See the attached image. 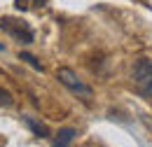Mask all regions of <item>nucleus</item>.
Wrapping results in <instances>:
<instances>
[{"instance_id": "nucleus-1", "label": "nucleus", "mask_w": 152, "mask_h": 147, "mask_svg": "<svg viewBox=\"0 0 152 147\" xmlns=\"http://www.w3.org/2000/svg\"><path fill=\"white\" fill-rule=\"evenodd\" d=\"M0 31H5L10 37H14L21 44H31V42L35 40L31 26H28L26 21H21V19H14V17H2L0 19Z\"/></svg>"}, {"instance_id": "nucleus-2", "label": "nucleus", "mask_w": 152, "mask_h": 147, "mask_svg": "<svg viewBox=\"0 0 152 147\" xmlns=\"http://www.w3.org/2000/svg\"><path fill=\"white\" fill-rule=\"evenodd\" d=\"M133 84L143 96H152V61L138 58L133 65Z\"/></svg>"}, {"instance_id": "nucleus-3", "label": "nucleus", "mask_w": 152, "mask_h": 147, "mask_svg": "<svg viewBox=\"0 0 152 147\" xmlns=\"http://www.w3.org/2000/svg\"><path fill=\"white\" fill-rule=\"evenodd\" d=\"M56 79L68 89V91H73V93H77V96H91V87L89 84H84L80 77H77V73L75 70H70V68H58L56 70Z\"/></svg>"}, {"instance_id": "nucleus-4", "label": "nucleus", "mask_w": 152, "mask_h": 147, "mask_svg": "<svg viewBox=\"0 0 152 147\" xmlns=\"http://www.w3.org/2000/svg\"><path fill=\"white\" fill-rule=\"evenodd\" d=\"M77 131L75 129H61L56 133V138H54V145L52 147H70V143L75 140Z\"/></svg>"}, {"instance_id": "nucleus-5", "label": "nucleus", "mask_w": 152, "mask_h": 147, "mask_svg": "<svg viewBox=\"0 0 152 147\" xmlns=\"http://www.w3.org/2000/svg\"><path fill=\"white\" fill-rule=\"evenodd\" d=\"M23 124L28 126V129L33 131L38 138H49V129L45 126V124H40V122H35L33 117H23Z\"/></svg>"}, {"instance_id": "nucleus-6", "label": "nucleus", "mask_w": 152, "mask_h": 147, "mask_svg": "<svg viewBox=\"0 0 152 147\" xmlns=\"http://www.w3.org/2000/svg\"><path fill=\"white\" fill-rule=\"evenodd\" d=\"M47 0H14V7L17 9H38V7H45Z\"/></svg>"}, {"instance_id": "nucleus-7", "label": "nucleus", "mask_w": 152, "mask_h": 147, "mask_svg": "<svg viewBox=\"0 0 152 147\" xmlns=\"http://www.w3.org/2000/svg\"><path fill=\"white\" fill-rule=\"evenodd\" d=\"M19 58H21V61H26L28 65H33L35 70H40V73H42V65H40V61H38L33 54H28V52H19Z\"/></svg>"}, {"instance_id": "nucleus-8", "label": "nucleus", "mask_w": 152, "mask_h": 147, "mask_svg": "<svg viewBox=\"0 0 152 147\" xmlns=\"http://www.w3.org/2000/svg\"><path fill=\"white\" fill-rule=\"evenodd\" d=\"M14 103V98H12V93L5 91V89H0V108H10Z\"/></svg>"}, {"instance_id": "nucleus-9", "label": "nucleus", "mask_w": 152, "mask_h": 147, "mask_svg": "<svg viewBox=\"0 0 152 147\" xmlns=\"http://www.w3.org/2000/svg\"><path fill=\"white\" fill-rule=\"evenodd\" d=\"M0 52H5V44H2V42H0Z\"/></svg>"}]
</instances>
